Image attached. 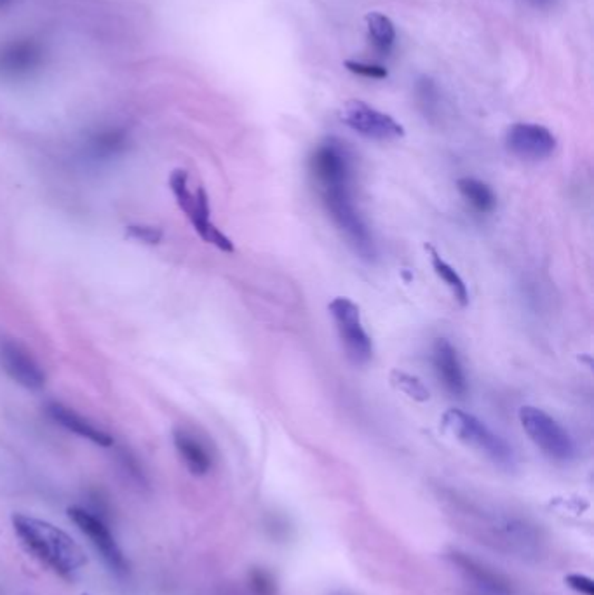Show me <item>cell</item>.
Here are the masks:
<instances>
[{
    "label": "cell",
    "mask_w": 594,
    "mask_h": 595,
    "mask_svg": "<svg viewBox=\"0 0 594 595\" xmlns=\"http://www.w3.org/2000/svg\"><path fill=\"white\" fill-rule=\"evenodd\" d=\"M309 168L320 192L328 188L352 187V157L339 139L331 138L321 143L311 155Z\"/></svg>",
    "instance_id": "obj_7"
},
{
    "label": "cell",
    "mask_w": 594,
    "mask_h": 595,
    "mask_svg": "<svg viewBox=\"0 0 594 595\" xmlns=\"http://www.w3.org/2000/svg\"><path fill=\"white\" fill-rule=\"evenodd\" d=\"M126 235L138 243L158 245L164 237V232L159 226H152V225H129L126 226Z\"/></svg>",
    "instance_id": "obj_24"
},
{
    "label": "cell",
    "mask_w": 594,
    "mask_h": 595,
    "mask_svg": "<svg viewBox=\"0 0 594 595\" xmlns=\"http://www.w3.org/2000/svg\"><path fill=\"white\" fill-rule=\"evenodd\" d=\"M433 364H435L436 375L448 394L460 397V398L467 396L469 385H467V378L464 373L462 362L458 359L455 347L446 338L436 340L435 349H433Z\"/></svg>",
    "instance_id": "obj_14"
},
{
    "label": "cell",
    "mask_w": 594,
    "mask_h": 595,
    "mask_svg": "<svg viewBox=\"0 0 594 595\" xmlns=\"http://www.w3.org/2000/svg\"><path fill=\"white\" fill-rule=\"evenodd\" d=\"M0 362L5 375L26 390H41L46 385V373L32 352L16 340L0 341Z\"/></svg>",
    "instance_id": "obj_10"
},
{
    "label": "cell",
    "mask_w": 594,
    "mask_h": 595,
    "mask_svg": "<svg viewBox=\"0 0 594 595\" xmlns=\"http://www.w3.org/2000/svg\"><path fill=\"white\" fill-rule=\"evenodd\" d=\"M70 519L75 523V526L81 529L90 540L94 549L101 553L105 562L114 568L115 571H126L128 562L124 559V553L119 549L110 529L107 524L96 517L91 512L81 507L69 508Z\"/></svg>",
    "instance_id": "obj_12"
},
{
    "label": "cell",
    "mask_w": 594,
    "mask_h": 595,
    "mask_svg": "<svg viewBox=\"0 0 594 595\" xmlns=\"http://www.w3.org/2000/svg\"><path fill=\"white\" fill-rule=\"evenodd\" d=\"M320 194L330 218L342 232L347 243L352 245V249L361 258L373 260L377 256L375 241L361 213L354 204L350 187L328 188V190H321Z\"/></svg>",
    "instance_id": "obj_4"
},
{
    "label": "cell",
    "mask_w": 594,
    "mask_h": 595,
    "mask_svg": "<svg viewBox=\"0 0 594 595\" xmlns=\"http://www.w3.org/2000/svg\"><path fill=\"white\" fill-rule=\"evenodd\" d=\"M390 383H392L394 389H398L405 396L412 397L413 400H418V402L429 400L427 387L417 376L408 375L405 371L396 369V371L390 373Z\"/></svg>",
    "instance_id": "obj_21"
},
{
    "label": "cell",
    "mask_w": 594,
    "mask_h": 595,
    "mask_svg": "<svg viewBox=\"0 0 594 595\" xmlns=\"http://www.w3.org/2000/svg\"><path fill=\"white\" fill-rule=\"evenodd\" d=\"M129 134L124 128H105L94 132L90 139V152L96 158H110L128 149Z\"/></svg>",
    "instance_id": "obj_18"
},
{
    "label": "cell",
    "mask_w": 594,
    "mask_h": 595,
    "mask_svg": "<svg viewBox=\"0 0 594 595\" xmlns=\"http://www.w3.org/2000/svg\"><path fill=\"white\" fill-rule=\"evenodd\" d=\"M345 68L356 75L366 79H388V72L380 65H368L361 62H345Z\"/></svg>",
    "instance_id": "obj_25"
},
{
    "label": "cell",
    "mask_w": 594,
    "mask_h": 595,
    "mask_svg": "<svg viewBox=\"0 0 594 595\" xmlns=\"http://www.w3.org/2000/svg\"><path fill=\"white\" fill-rule=\"evenodd\" d=\"M520 421L530 441L533 442L548 458L567 463L575 458V444L570 434L546 411L523 406L520 409Z\"/></svg>",
    "instance_id": "obj_5"
},
{
    "label": "cell",
    "mask_w": 594,
    "mask_h": 595,
    "mask_svg": "<svg viewBox=\"0 0 594 595\" xmlns=\"http://www.w3.org/2000/svg\"><path fill=\"white\" fill-rule=\"evenodd\" d=\"M248 585L253 595H277L275 578L263 568H253L248 574Z\"/></svg>",
    "instance_id": "obj_23"
},
{
    "label": "cell",
    "mask_w": 594,
    "mask_h": 595,
    "mask_svg": "<svg viewBox=\"0 0 594 595\" xmlns=\"http://www.w3.org/2000/svg\"><path fill=\"white\" fill-rule=\"evenodd\" d=\"M173 442L192 475L203 477L209 474V470L213 468V456L201 439H197L185 428H175Z\"/></svg>",
    "instance_id": "obj_16"
},
{
    "label": "cell",
    "mask_w": 594,
    "mask_h": 595,
    "mask_svg": "<svg viewBox=\"0 0 594 595\" xmlns=\"http://www.w3.org/2000/svg\"><path fill=\"white\" fill-rule=\"evenodd\" d=\"M426 249L431 254V264H433V268H435L436 275L452 291V294L457 300L458 305L460 307H467V303H469V291H467L465 283L462 281V277L458 275L457 270L452 264H446L439 256V253L436 251L433 245H426Z\"/></svg>",
    "instance_id": "obj_19"
},
{
    "label": "cell",
    "mask_w": 594,
    "mask_h": 595,
    "mask_svg": "<svg viewBox=\"0 0 594 595\" xmlns=\"http://www.w3.org/2000/svg\"><path fill=\"white\" fill-rule=\"evenodd\" d=\"M530 4H533L535 7H549L554 0H528Z\"/></svg>",
    "instance_id": "obj_27"
},
{
    "label": "cell",
    "mask_w": 594,
    "mask_h": 595,
    "mask_svg": "<svg viewBox=\"0 0 594 595\" xmlns=\"http://www.w3.org/2000/svg\"><path fill=\"white\" fill-rule=\"evenodd\" d=\"M328 310L333 317V322L337 326L343 350L347 353L349 360L356 366H363L366 362H369V359L373 357V343L363 328L359 307L349 298L337 296L331 300Z\"/></svg>",
    "instance_id": "obj_6"
},
{
    "label": "cell",
    "mask_w": 594,
    "mask_h": 595,
    "mask_svg": "<svg viewBox=\"0 0 594 595\" xmlns=\"http://www.w3.org/2000/svg\"><path fill=\"white\" fill-rule=\"evenodd\" d=\"M169 187H171V192L177 198L180 209L187 215L190 211V206H192V200H194V192H190V188H188L187 171H183V169L173 171L171 177H169Z\"/></svg>",
    "instance_id": "obj_22"
},
{
    "label": "cell",
    "mask_w": 594,
    "mask_h": 595,
    "mask_svg": "<svg viewBox=\"0 0 594 595\" xmlns=\"http://www.w3.org/2000/svg\"><path fill=\"white\" fill-rule=\"evenodd\" d=\"M448 559L454 566H457L458 571L464 574L467 580H471L481 590L492 595H513V583L503 576V573L495 571L488 564L481 562L478 559L464 553V552L454 551L448 553Z\"/></svg>",
    "instance_id": "obj_13"
},
{
    "label": "cell",
    "mask_w": 594,
    "mask_h": 595,
    "mask_svg": "<svg viewBox=\"0 0 594 595\" xmlns=\"http://www.w3.org/2000/svg\"><path fill=\"white\" fill-rule=\"evenodd\" d=\"M471 513H474V521H462V524L467 528V533L481 540V543L522 559L539 557L544 538L539 526L532 521L501 512Z\"/></svg>",
    "instance_id": "obj_2"
},
{
    "label": "cell",
    "mask_w": 594,
    "mask_h": 595,
    "mask_svg": "<svg viewBox=\"0 0 594 595\" xmlns=\"http://www.w3.org/2000/svg\"><path fill=\"white\" fill-rule=\"evenodd\" d=\"M443 428L450 432L457 441L473 447L474 451L486 456L490 462L513 470L516 465V455L513 447L497 436L492 428H488L481 419L462 411V409H448L443 415Z\"/></svg>",
    "instance_id": "obj_3"
},
{
    "label": "cell",
    "mask_w": 594,
    "mask_h": 595,
    "mask_svg": "<svg viewBox=\"0 0 594 595\" xmlns=\"http://www.w3.org/2000/svg\"><path fill=\"white\" fill-rule=\"evenodd\" d=\"M46 62L43 43L24 37L0 44V75L5 79H26L37 73Z\"/></svg>",
    "instance_id": "obj_9"
},
{
    "label": "cell",
    "mask_w": 594,
    "mask_h": 595,
    "mask_svg": "<svg viewBox=\"0 0 594 595\" xmlns=\"http://www.w3.org/2000/svg\"><path fill=\"white\" fill-rule=\"evenodd\" d=\"M13 526L26 551L60 576H70L88 564L86 552L63 529L24 513L13 515Z\"/></svg>",
    "instance_id": "obj_1"
},
{
    "label": "cell",
    "mask_w": 594,
    "mask_h": 595,
    "mask_svg": "<svg viewBox=\"0 0 594 595\" xmlns=\"http://www.w3.org/2000/svg\"><path fill=\"white\" fill-rule=\"evenodd\" d=\"M565 583L577 594L594 595V581L586 574H569Z\"/></svg>",
    "instance_id": "obj_26"
},
{
    "label": "cell",
    "mask_w": 594,
    "mask_h": 595,
    "mask_svg": "<svg viewBox=\"0 0 594 595\" xmlns=\"http://www.w3.org/2000/svg\"><path fill=\"white\" fill-rule=\"evenodd\" d=\"M46 411L49 418L54 419L58 425H62L63 428H67L72 434L94 442L101 447L114 446V437L109 432L101 430L100 427H96L90 419L84 418L82 415H79L77 411H73L69 406L54 400V402L47 404Z\"/></svg>",
    "instance_id": "obj_15"
},
{
    "label": "cell",
    "mask_w": 594,
    "mask_h": 595,
    "mask_svg": "<svg viewBox=\"0 0 594 595\" xmlns=\"http://www.w3.org/2000/svg\"><path fill=\"white\" fill-rule=\"evenodd\" d=\"M343 124L369 139L390 141L405 136V128L384 111L369 107L365 101L350 100L340 110Z\"/></svg>",
    "instance_id": "obj_8"
},
{
    "label": "cell",
    "mask_w": 594,
    "mask_h": 595,
    "mask_svg": "<svg viewBox=\"0 0 594 595\" xmlns=\"http://www.w3.org/2000/svg\"><path fill=\"white\" fill-rule=\"evenodd\" d=\"M14 0H0V13H5L11 5H13Z\"/></svg>",
    "instance_id": "obj_28"
},
{
    "label": "cell",
    "mask_w": 594,
    "mask_h": 595,
    "mask_svg": "<svg viewBox=\"0 0 594 595\" xmlns=\"http://www.w3.org/2000/svg\"><path fill=\"white\" fill-rule=\"evenodd\" d=\"M505 147L511 154L522 160L539 162L554 154L556 138L548 128L541 124L518 122L507 130Z\"/></svg>",
    "instance_id": "obj_11"
},
{
    "label": "cell",
    "mask_w": 594,
    "mask_h": 595,
    "mask_svg": "<svg viewBox=\"0 0 594 595\" xmlns=\"http://www.w3.org/2000/svg\"><path fill=\"white\" fill-rule=\"evenodd\" d=\"M368 32H369V39L373 45L380 51L386 53L392 49L394 41H396V28L394 23L388 20L386 14L382 13H368L365 18Z\"/></svg>",
    "instance_id": "obj_20"
},
{
    "label": "cell",
    "mask_w": 594,
    "mask_h": 595,
    "mask_svg": "<svg viewBox=\"0 0 594 595\" xmlns=\"http://www.w3.org/2000/svg\"><path fill=\"white\" fill-rule=\"evenodd\" d=\"M458 192L465 202L480 215H488L495 209L497 197L493 190L476 178H460L457 181Z\"/></svg>",
    "instance_id": "obj_17"
}]
</instances>
